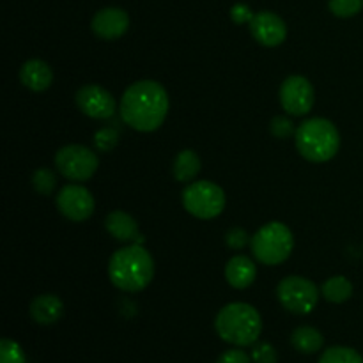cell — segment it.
<instances>
[{"label":"cell","mask_w":363,"mask_h":363,"mask_svg":"<svg viewBox=\"0 0 363 363\" xmlns=\"http://www.w3.org/2000/svg\"><path fill=\"white\" fill-rule=\"evenodd\" d=\"M169 113V94L155 80L131 84L121 98V117L133 130L142 133L156 131Z\"/></svg>","instance_id":"6da1fadb"},{"label":"cell","mask_w":363,"mask_h":363,"mask_svg":"<svg viewBox=\"0 0 363 363\" xmlns=\"http://www.w3.org/2000/svg\"><path fill=\"white\" fill-rule=\"evenodd\" d=\"M108 277L117 289L124 293H140L155 277L152 255L137 243L119 248L110 257Z\"/></svg>","instance_id":"7a4b0ae2"},{"label":"cell","mask_w":363,"mask_h":363,"mask_svg":"<svg viewBox=\"0 0 363 363\" xmlns=\"http://www.w3.org/2000/svg\"><path fill=\"white\" fill-rule=\"evenodd\" d=\"M220 339L238 347L254 346L262 332V319L257 308L243 301H234L220 308L215 318Z\"/></svg>","instance_id":"3957f363"},{"label":"cell","mask_w":363,"mask_h":363,"mask_svg":"<svg viewBox=\"0 0 363 363\" xmlns=\"http://www.w3.org/2000/svg\"><path fill=\"white\" fill-rule=\"evenodd\" d=\"M296 149L312 163L330 162L340 149V133L335 124L323 117H312L298 126Z\"/></svg>","instance_id":"277c9868"},{"label":"cell","mask_w":363,"mask_h":363,"mask_svg":"<svg viewBox=\"0 0 363 363\" xmlns=\"http://www.w3.org/2000/svg\"><path fill=\"white\" fill-rule=\"evenodd\" d=\"M250 248L254 257L266 266L282 264L294 248V238L289 227L282 222L264 223L252 236Z\"/></svg>","instance_id":"5b68a950"},{"label":"cell","mask_w":363,"mask_h":363,"mask_svg":"<svg viewBox=\"0 0 363 363\" xmlns=\"http://www.w3.org/2000/svg\"><path fill=\"white\" fill-rule=\"evenodd\" d=\"M183 206L199 220H213L225 208V194L213 181H191L183 190Z\"/></svg>","instance_id":"8992f818"},{"label":"cell","mask_w":363,"mask_h":363,"mask_svg":"<svg viewBox=\"0 0 363 363\" xmlns=\"http://www.w3.org/2000/svg\"><path fill=\"white\" fill-rule=\"evenodd\" d=\"M319 289L312 280L305 277L291 275L280 280L277 286V298L280 305L291 314L307 315L315 308L319 301Z\"/></svg>","instance_id":"52a82bcc"},{"label":"cell","mask_w":363,"mask_h":363,"mask_svg":"<svg viewBox=\"0 0 363 363\" xmlns=\"http://www.w3.org/2000/svg\"><path fill=\"white\" fill-rule=\"evenodd\" d=\"M55 167L69 181H87L99 167L98 155L85 145L69 144L55 152Z\"/></svg>","instance_id":"ba28073f"},{"label":"cell","mask_w":363,"mask_h":363,"mask_svg":"<svg viewBox=\"0 0 363 363\" xmlns=\"http://www.w3.org/2000/svg\"><path fill=\"white\" fill-rule=\"evenodd\" d=\"M280 105L289 116H305L314 106V87L301 74L287 77L280 85Z\"/></svg>","instance_id":"9c48e42d"},{"label":"cell","mask_w":363,"mask_h":363,"mask_svg":"<svg viewBox=\"0 0 363 363\" xmlns=\"http://www.w3.org/2000/svg\"><path fill=\"white\" fill-rule=\"evenodd\" d=\"M57 209L71 222H85L92 216L96 208L94 197L82 184H66L57 194Z\"/></svg>","instance_id":"30bf717a"},{"label":"cell","mask_w":363,"mask_h":363,"mask_svg":"<svg viewBox=\"0 0 363 363\" xmlns=\"http://www.w3.org/2000/svg\"><path fill=\"white\" fill-rule=\"evenodd\" d=\"M74 99H77V106L80 108V112L91 119H110L117 110L113 96L101 85H84V87L78 89Z\"/></svg>","instance_id":"8fae6325"},{"label":"cell","mask_w":363,"mask_h":363,"mask_svg":"<svg viewBox=\"0 0 363 363\" xmlns=\"http://www.w3.org/2000/svg\"><path fill=\"white\" fill-rule=\"evenodd\" d=\"M250 34L252 38L262 46H279L286 41L287 38V25L279 14L272 13V11H261L255 13L250 23Z\"/></svg>","instance_id":"7c38bea8"},{"label":"cell","mask_w":363,"mask_h":363,"mask_svg":"<svg viewBox=\"0 0 363 363\" xmlns=\"http://www.w3.org/2000/svg\"><path fill=\"white\" fill-rule=\"evenodd\" d=\"M91 28L99 39L116 41V39L123 38L130 28V16L126 11L119 9V7H105L94 14Z\"/></svg>","instance_id":"4fadbf2b"},{"label":"cell","mask_w":363,"mask_h":363,"mask_svg":"<svg viewBox=\"0 0 363 363\" xmlns=\"http://www.w3.org/2000/svg\"><path fill=\"white\" fill-rule=\"evenodd\" d=\"M105 229L110 236L116 238L117 241H123V243L140 241L137 220L128 215L126 211H121V209L108 213V216L105 218Z\"/></svg>","instance_id":"5bb4252c"},{"label":"cell","mask_w":363,"mask_h":363,"mask_svg":"<svg viewBox=\"0 0 363 363\" xmlns=\"http://www.w3.org/2000/svg\"><path fill=\"white\" fill-rule=\"evenodd\" d=\"M20 82L34 92H43L52 85L53 71L45 60L30 59L20 67Z\"/></svg>","instance_id":"9a60e30c"},{"label":"cell","mask_w":363,"mask_h":363,"mask_svg":"<svg viewBox=\"0 0 363 363\" xmlns=\"http://www.w3.org/2000/svg\"><path fill=\"white\" fill-rule=\"evenodd\" d=\"M64 314V303L55 294H39L30 303V318L38 325H55Z\"/></svg>","instance_id":"2e32d148"},{"label":"cell","mask_w":363,"mask_h":363,"mask_svg":"<svg viewBox=\"0 0 363 363\" xmlns=\"http://www.w3.org/2000/svg\"><path fill=\"white\" fill-rule=\"evenodd\" d=\"M255 277H257V268L255 262L247 255H234L229 259L225 266V279L229 286L234 289H247L254 284Z\"/></svg>","instance_id":"e0dca14e"},{"label":"cell","mask_w":363,"mask_h":363,"mask_svg":"<svg viewBox=\"0 0 363 363\" xmlns=\"http://www.w3.org/2000/svg\"><path fill=\"white\" fill-rule=\"evenodd\" d=\"M201 172V158L191 149H183L177 152L172 165V176L179 183H191Z\"/></svg>","instance_id":"ac0fdd59"},{"label":"cell","mask_w":363,"mask_h":363,"mask_svg":"<svg viewBox=\"0 0 363 363\" xmlns=\"http://www.w3.org/2000/svg\"><path fill=\"white\" fill-rule=\"evenodd\" d=\"M291 344L296 351L303 354L318 353L325 346V337L319 330L312 328V326H298L293 333H291Z\"/></svg>","instance_id":"d6986e66"},{"label":"cell","mask_w":363,"mask_h":363,"mask_svg":"<svg viewBox=\"0 0 363 363\" xmlns=\"http://www.w3.org/2000/svg\"><path fill=\"white\" fill-rule=\"evenodd\" d=\"M321 294L330 303H344L353 296V284L346 277H332L321 286Z\"/></svg>","instance_id":"ffe728a7"},{"label":"cell","mask_w":363,"mask_h":363,"mask_svg":"<svg viewBox=\"0 0 363 363\" xmlns=\"http://www.w3.org/2000/svg\"><path fill=\"white\" fill-rule=\"evenodd\" d=\"M319 363H363V358L353 347L333 346L321 354Z\"/></svg>","instance_id":"44dd1931"},{"label":"cell","mask_w":363,"mask_h":363,"mask_svg":"<svg viewBox=\"0 0 363 363\" xmlns=\"http://www.w3.org/2000/svg\"><path fill=\"white\" fill-rule=\"evenodd\" d=\"M32 186L38 191L39 195H52L55 191L57 186V177L53 174V170L50 169H38L34 174H32Z\"/></svg>","instance_id":"7402d4cb"},{"label":"cell","mask_w":363,"mask_h":363,"mask_svg":"<svg viewBox=\"0 0 363 363\" xmlns=\"http://www.w3.org/2000/svg\"><path fill=\"white\" fill-rule=\"evenodd\" d=\"M0 363H27L25 351L18 342L11 339H2L0 342Z\"/></svg>","instance_id":"603a6c76"},{"label":"cell","mask_w":363,"mask_h":363,"mask_svg":"<svg viewBox=\"0 0 363 363\" xmlns=\"http://www.w3.org/2000/svg\"><path fill=\"white\" fill-rule=\"evenodd\" d=\"M119 144V131L116 128H101L94 133V147L99 152H110Z\"/></svg>","instance_id":"cb8c5ba5"},{"label":"cell","mask_w":363,"mask_h":363,"mask_svg":"<svg viewBox=\"0 0 363 363\" xmlns=\"http://www.w3.org/2000/svg\"><path fill=\"white\" fill-rule=\"evenodd\" d=\"M330 11L339 18H351L363 9V0H330Z\"/></svg>","instance_id":"d4e9b609"},{"label":"cell","mask_w":363,"mask_h":363,"mask_svg":"<svg viewBox=\"0 0 363 363\" xmlns=\"http://www.w3.org/2000/svg\"><path fill=\"white\" fill-rule=\"evenodd\" d=\"M252 360L255 363H277L279 354L269 342H255L252 350Z\"/></svg>","instance_id":"484cf974"},{"label":"cell","mask_w":363,"mask_h":363,"mask_svg":"<svg viewBox=\"0 0 363 363\" xmlns=\"http://www.w3.org/2000/svg\"><path fill=\"white\" fill-rule=\"evenodd\" d=\"M269 131H272L277 138H289L293 137V135H296L293 121L287 119V117L284 116H277L275 119L272 121V124H269Z\"/></svg>","instance_id":"4316f807"},{"label":"cell","mask_w":363,"mask_h":363,"mask_svg":"<svg viewBox=\"0 0 363 363\" xmlns=\"http://www.w3.org/2000/svg\"><path fill=\"white\" fill-rule=\"evenodd\" d=\"M250 241H252V238L248 236L247 230L241 229V227H234V229H230L229 233L225 234L227 247L233 248V250H241V248L247 247Z\"/></svg>","instance_id":"83f0119b"},{"label":"cell","mask_w":363,"mask_h":363,"mask_svg":"<svg viewBox=\"0 0 363 363\" xmlns=\"http://www.w3.org/2000/svg\"><path fill=\"white\" fill-rule=\"evenodd\" d=\"M254 14L255 13H252L250 7L245 6V4H236V6H233V9H230V18H233L234 23L238 25L250 23Z\"/></svg>","instance_id":"f1b7e54d"},{"label":"cell","mask_w":363,"mask_h":363,"mask_svg":"<svg viewBox=\"0 0 363 363\" xmlns=\"http://www.w3.org/2000/svg\"><path fill=\"white\" fill-rule=\"evenodd\" d=\"M216 363H252V358L241 350H229L220 354Z\"/></svg>","instance_id":"f546056e"}]
</instances>
